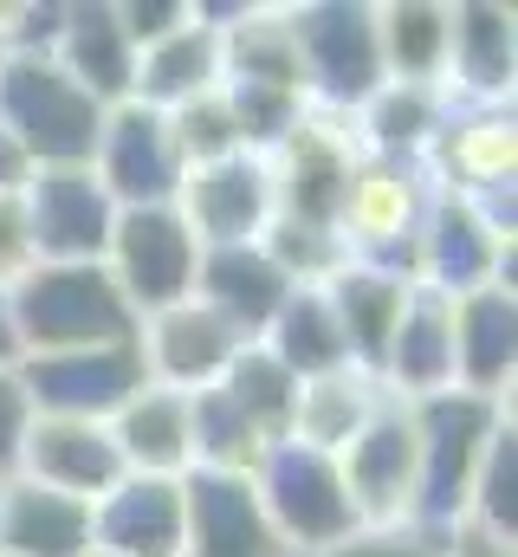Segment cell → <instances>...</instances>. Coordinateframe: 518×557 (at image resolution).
I'll return each mask as SVG.
<instances>
[{
	"label": "cell",
	"mask_w": 518,
	"mask_h": 557,
	"mask_svg": "<svg viewBox=\"0 0 518 557\" xmlns=\"http://www.w3.org/2000/svg\"><path fill=\"white\" fill-rule=\"evenodd\" d=\"M0 131L26 156V169H91L104 104L78 91L52 52H7L0 59Z\"/></svg>",
	"instance_id": "cell-1"
},
{
	"label": "cell",
	"mask_w": 518,
	"mask_h": 557,
	"mask_svg": "<svg viewBox=\"0 0 518 557\" xmlns=\"http://www.w3.org/2000/svg\"><path fill=\"white\" fill-rule=\"evenodd\" d=\"M20 357H59V350H98V344H130L136 311L111 285L104 267H33L7 292Z\"/></svg>",
	"instance_id": "cell-2"
},
{
	"label": "cell",
	"mask_w": 518,
	"mask_h": 557,
	"mask_svg": "<svg viewBox=\"0 0 518 557\" xmlns=\"http://www.w3.org/2000/svg\"><path fill=\"white\" fill-rule=\"evenodd\" d=\"M298 78L311 111L357 117L383 91V46H377V7L370 0H298L285 7Z\"/></svg>",
	"instance_id": "cell-3"
},
{
	"label": "cell",
	"mask_w": 518,
	"mask_h": 557,
	"mask_svg": "<svg viewBox=\"0 0 518 557\" xmlns=\"http://www.w3.org/2000/svg\"><path fill=\"white\" fill-rule=\"evenodd\" d=\"M247 480H254L259 512H266V525H272L285 557H324L331 545H344L363 525L357 506H350V486L337 473V454L272 441Z\"/></svg>",
	"instance_id": "cell-4"
},
{
	"label": "cell",
	"mask_w": 518,
	"mask_h": 557,
	"mask_svg": "<svg viewBox=\"0 0 518 557\" xmlns=\"http://www.w3.org/2000/svg\"><path fill=\"white\" fill-rule=\"evenodd\" d=\"M513 421V403H486L467 389H447L434 403H415V434H421V486H415V525L447 532L467 519L473 473L486 460V441Z\"/></svg>",
	"instance_id": "cell-5"
},
{
	"label": "cell",
	"mask_w": 518,
	"mask_h": 557,
	"mask_svg": "<svg viewBox=\"0 0 518 557\" xmlns=\"http://www.w3.org/2000/svg\"><path fill=\"white\" fill-rule=\"evenodd\" d=\"M415 285L441 292V298H467L480 285H513V221H499L486 201L434 188L421 234H415Z\"/></svg>",
	"instance_id": "cell-6"
},
{
	"label": "cell",
	"mask_w": 518,
	"mask_h": 557,
	"mask_svg": "<svg viewBox=\"0 0 518 557\" xmlns=\"http://www.w3.org/2000/svg\"><path fill=\"white\" fill-rule=\"evenodd\" d=\"M428 195H434V182L415 162L363 156L350 169V188H344V208H337L344 253L363 260V267H388V273L415 278V234H421Z\"/></svg>",
	"instance_id": "cell-7"
},
{
	"label": "cell",
	"mask_w": 518,
	"mask_h": 557,
	"mask_svg": "<svg viewBox=\"0 0 518 557\" xmlns=\"http://www.w3.org/2000/svg\"><path fill=\"white\" fill-rule=\"evenodd\" d=\"M104 273L143 324V318L195 298L201 240L188 234V221L175 208H124L111 227V247H104Z\"/></svg>",
	"instance_id": "cell-8"
},
{
	"label": "cell",
	"mask_w": 518,
	"mask_h": 557,
	"mask_svg": "<svg viewBox=\"0 0 518 557\" xmlns=\"http://www.w3.org/2000/svg\"><path fill=\"white\" fill-rule=\"evenodd\" d=\"M363 162V143L350 131V117L331 111H305V124L266 156L272 169V221H298V227H331L337 234V208L350 188V169Z\"/></svg>",
	"instance_id": "cell-9"
},
{
	"label": "cell",
	"mask_w": 518,
	"mask_h": 557,
	"mask_svg": "<svg viewBox=\"0 0 518 557\" xmlns=\"http://www.w3.org/2000/svg\"><path fill=\"white\" fill-rule=\"evenodd\" d=\"M33 267H104L118 201L98 188L91 169H33L20 188Z\"/></svg>",
	"instance_id": "cell-10"
},
{
	"label": "cell",
	"mask_w": 518,
	"mask_h": 557,
	"mask_svg": "<svg viewBox=\"0 0 518 557\" xmlns=\"http://www.w3.org/2000/svg\"><path fill=\"white\" fill-rule=\"evenodd\" d=\"M421 175L441 195L486 201L499 221H513V175H518L513 104H454L434 149H428V162H421Z\"/></svg>",
	"instance_id": "cell-11"
},
{
	"label": "cell",
	"mask_w": 518,
	"mask_h": 557,
	"mask_svg": "<svg viewBox=\"0 0 518 557\" xmlns=\"http://www.w3.org/2000/svg\"><path fill=\"white\" fill-rule=\"evenodd\" d=\"M337 473L350 486V506L363 525H402L415 519V486H421V434H415V403L383 396L377 416L350 434L337 454Z\"/></svg>",
	"instance_id": "cell-12"
},
{
	"label": "cell",
	"mask_w": 518,
	"mask_h": 557,
	"mask_svg": "<svg viewBox=\"0 0 518 557\" xmlns=\"http://www.w3.org/2000/svg\"><path fill=\"white\" fill-rule=\"evenodd\" d=\"M91 175L118 201V214L124 208H175L188 162H182V149L169 137V117L149 111V104H136V98H124V104L104 111Z\"/></svg>",
	"instance_id": "cell-13"
},
{
	"label": "cell",
	"mask_w": 518,
	"mask_h": 557,
	"mask_svg": "<svg viewBox=\"0 0 518 557\" xmlns=\"http://www.w3.org/2000/svg\"><path fill=\"white\" fill-rule=\"evenodd\" d=\"M20 389L33 416H72V421H111L136 389H149L143 350L98 344V350H59V357H20Z\"/></svg>",
	"instance_id": "cell-14"
},
{
	"label": "cell",
	"mask_w": 518,
	"mask_h": 557,
	"mask_svg": "<svg viewBox=\"0 0 518 557\" xmlns=\"http://www.w3.org/2000/svg\"><path fill=\"white\" fill-rule=\"evenodd\" d=\"M175 214L188 221V234L208 247H254L272 227V169L266 156H221V162H201L182 175V195H175Z\"/></svg>",
	"instance_id": "cell-15"
},
{
	"label": "cell",
	"mask_w": 518,
	"mask_h": 557,
	"mask_svg": "<svg viewBox=\"0 0 518 557\" xmlns=\"http://www.w3.org/2000/svg\"><path fill=\"white\" fill-rule=\"evenodd\" d=\"M136 350H143V370H149L156 389L201 396V389H214L234 370V357L247 350V337L227 318H214L201 298H188V305H169V311L143 318L136 324Z\"/></svg>",
	"instance_id": "cell-16"
},
{
	"label": "cell",
	"mask_w": 518,
	"mask_h": 557,
	"mask_svg": "<svg viewBox=\"0 0 518 557\" xmlns=\"http://www.w3.org/2000/svg\"><path fill=\"white\" fill-rule=\"evenodd\" d=\"M20 480L52 486L65 499L98 506L124 480V454L104 421H72V416H33L26 447H20Z\"/></svg>",
	"instance_id": "cell-17"
},
{
	"label": "cell",
	"mask_w": 518,
	"mask_h": 557,
	"mask_svg": "<svg viewBox=\"0 0 518 557\" xmlns=\"http://www.w3.org/2000/svg\"><path fill=\"white\" fill-rule=\"evenodd\" d=\"M518 13L499 0L447 7V98L454 104H513Z\"/></svg>",
	"instance_id": "cell-18"
},
{
	"label": "cell",
	"mask_w": 518,
	"mask_h": 557,
	"mask_svg": "<svg viewBox=\"0 0 518 557\" xmlns=\"http://www.w3.org/2000/svg\"><path fill=\"white\" fill-rule=\"evenodd\" d=\"M182 557H285L247 473H188L182 480Z\"/></svg>",
	"instance_id": "cell-19"
},
{
	"label": "cell",
	"mask_w": 518,
	"mask_h": 557,
	"mask_svg": "<svg viewBox=\"0 0 518 557\" xmlns=\"http://www.w3.org/2000/svg\"><path fill=\"white\" fill-rule=\"evenodd\" d=\"M377 383L395 403H434L454 389V298L421 292V285L408 292V305L383 344Z\"/></svg>",
	"instance_id": "cell-20"
},
{
	"label": "cell",
	"mask_w": 518,
	"mask_h": 557,
	"mask_svg": "<svg viewBox=\"0 0 518 557\" xmlns=\"http://www.w3.org/2000/svg\"><path fill=\"white\" fill-rule=\"evenodd\" d=\"M518 383V292L513 285H480L454 298V389L513 403Z\"/></svg>",
	"instance_id": "cell-21"
},
{
	"label": "cell",
	"mask_w": 518,
	"mask_h": 557,
	"mask_svg": "<svg viewBox=\"0 0 518 557\" xmlns=\"http://www.w3.org/2000/svg\"><path fill=\"white\" fill-rule=\"evenodd\" d=\"M91 552L98 557H182V480L124 473L91 506Z\"/></svg>",
	"instance_id": "cell-22"
},
{
	"label": "cell",
	"mask_w": 518,
	"mask_h": 557,
	"mask_svg": "<svg viewBox=\"0 0 518 557\" xmlns=\"http://www.w3.org/2000/svg\"><path fill=\"white\" fill-rule=\"evenodd\" d=\"M52 59L59 72L91 91L104 111L130 98V78H136V46H130L124 20H118V0H72L65 20H59V39H52Z\"/></svg>",
	"instance_id": "cell-23"
},
{
	"label": "cell",
	"mask_w": 518,
	"mask_h": 557,
	"mask_svg": "<svg viewBox=\"0 0 518 557\" xmlns=\"http://www.w3.org/2000/svg\"><path fill=\"white\" fill-rule=\"evenodd\" d=\"M104 428L124 454V473H143V480H188L195 473V403L188 396L149 383Z\"/></svg>",
	"instance_id": "cell-24"
},
{
	"label": "cell",
	"mask_w": 518,
	"mask_h": 557,
	"mask_svg": "<svg viewBox=\"0 0 518 557\" xmlns=\"http://www.w3.org/2000/svg\"><path fill=\"white\" fill-rule=\"evenodd\" d=\"M214 85H221V26L201 13V0H188V20L136 52L130 98L149 104V111H175V104H188Z\"/></svg>",
	"instance_id": "cell-25"
},
{
	"label": "cell",
	"mask_w": 518,
	"mask_h": 557,
	"mask_svg": "<svg viewBox=\"0 0 518 557\" xmlns=\"http://www.w3.org/2000/svg\"><path fill=\"white\" fill-rule=\"evenodd\" d=\"M298 285L279 273L272 260H266V247H208L201 253V273H195V298L214 311V318H227L247 344L266 337V324L279 318V305L292 298Z\"/></svg>",
	"instance_id": "cell-26"
},
{
	"label": "cell",
	"mask_w": 518,
	"mask_h": 557,
	"mask_svg": "<svg viewBox=\"0 0 518 557\" xmlns=\"http://www.w3.org/2000/svg\"><path fill=\"white\" fill-rule=\"evenodd\" d=\"M0 557H91V506L33 480H0Z\"/></svg>",
	"instance_id": "cell-27"
},
{
	"label": "cell",
	"mask_w": 518,
	"mask_h": 557,
	"mask_svg": "<svg viewBox=\"0 0 518 557\" xmlns=\"http://www.w3.org/2000/svg\"><path fill=\"white\" fill-rule=\"evenodd\" d=\"M318 292L331 298V311H337V324H344L350 363H357L363 376H377L383 344H388V331H395V318H402V305H408V292H415V278L388 273V267H363V260H350L344 273L331 278V285H318Z\"/></svg>",
	"instance_id": "cell-28"
},
{
	"label": "cell",
	"mask_w": 518,
	"mask_h": 557,
	"mask_svg": "<svg viewBox=\"0 0 518 557\" xmlns=\"http://www.w3.org/2000/svg\"><path fill=\"white\" fill-rule=\"evenodd\" d=\"M259 350H266L292 383H311V376H331V370H357V363H350V344H344V324H337V311H331V298H324L318 285H298V292L279 305V318L266 324Z\"/></svg>",
	"instance_id": "cell-29"
},
{
	"label": "cell",
	"mask_w": 518,
	"mask_h": 557,
	"mask_svg": "<svg viewBox=\"0 0 518 557\" xmlns=\"http://www.w3.org/2000/svg\"><path fill=\"white\" fill-rule=\"evenodd\" d=\"M447 111H454V98L447 91H428V85H383L357 117H350V131L363 143V156H383V162H428V149L441 137V124H447Z\"/></svg>",
	"instance_id": "cell-30"
},
{
	"label": "cell",
	"mask_w": 518,
	"mask_h": 557,
	"mask_svg": "<svg viewBox=\"0 0 518 557\" xmlns=\"http://www.w3.org/2000/svg\"><path fill=\"white\" fill-rule=\"evenodd\" d=\"M377 46H383V85L447 91V0H383Z\"/></svg>",
	"instance_id": "cell-31"
},
{
	"label": "cell",
	"mask_w": 518,
	"mask_h": 557,
	"mask_svg": "<svg viewBox=\"0 0 518 557\" xmlns=\"http://www.w3.org/2000/svg\"><path fill=\"white\" fill-rule=\"evenodd\" d=\"M377 403H383V383L363 376V370L311 376V383H298V396H292V434H285V441L318 447V454H344L350 434L377 416Z\"/></svg>",
	"instance_id": "cell-32"
},
{
	"label": "cell",
	"mask_w": 518,
	"mask_h": 557,
	"mask_svg": "<svg viewBox=\"0 0 518 557\" xmlns=\"http://www.w3.org/2000/svg\"><path fill=\"white\" fill-rule=\"evenodd\" d=\"M214 389H221L240 416L254 421L266 441H285V434H292V396H298V383H292V376L259 350V344H247V350L234 357V370H227Z\"/></svg>",
	"instance_id": "cell-33"
},
{
	"label": "cell",
	"mask_w": 518,
	"mask_h": 557,
	"mask_svg": "<svg viewBox=\"0 0 518 557\" xmlns=\"http://www.w3.org/2000/svg\"><path fill=\"white\" fill-rule=\"evenodd\" d=\"M467 519L486 525L493 539L518 545V421H506V428L486 441V460H480V473H473Z\"/></svg>",
	"instance_id": "cell-34"
},
{
	"label": "cell",
	"mask_w": 518,
	"mask_h": 557,
	"mask_svg": "<svg viewBox=\"0 0 518 557\" xmlns=\"http://www.w3.org/2000/svg\"><path fill=\"white\" fill-rule=\"evenodd\" d=\"M162 117H169V137H175L188 169L221 162V156H247L240 149V124H234V104H227L221 85L201 91V98H188V104H175V111H162Z\"/></svg>",
	"instance_id": "cell-35"
},
{
	"label": "cell",
	"mask_w": 518,
	"mask_h": 557,
	"mask_svg": "<svg viewBox=\"0 0 518 557\" xmlns=\"http://www.w3.org/2000/svg\"><path fill=\"white\" fill-rule=\"evenodd\" d=\"M259 247H266V260H272L279 273L292 278V285H331V278L350 267V253H344V240H337L331 227H298V221H272Z\"/></svg>",
	"instance_id": "cell-36"
},
{
	"label": "cell",
	"mask_w": 518,
	"mask_h": 557,
	"mask_svg": "<svg viewBox=\"0 0 518 557\" xmlns=\"http://www.w3.org/2000/svg\"><path fill=\"white\" fill-rule=\"evenodd\" d=\"M324 557H441V532L402 519V525H357L344 545H331Z\"/></svg>",
	"instance_id": "cell-37"
},
{
	"label": "cell",
	"mask_w": 518,
	"mask_h": 557,
	"mask_svg": "<svg viewBox=\"0 0 518 557\" xmlns=\"http://www.w3.org/2000/svg\"><path fill=\"white\" fill-rule=\"evenodd\" d=\"M26 428H33V403H26V389H20V370H0V480L20 473Z\"/></svg>",
	"instance_id": "cell-38"
},
{
	"label": "cell",
	"mask_w": 518,
	"mask_h": 557,
	"mask_svg": "<svg viewBox=\"0 0 518 557\" xmlns=\"http://www.w3.org/2000/svg\"><path fill=\"white\" fill-rule=\"evenodd\" d=\"M118 20H124L130 46L143 52V46H156L162 33H175L188 20V0H118Z\"/></svg>",
	"instance_id": "cell-39"
},
{
	"label": "cell",
	"mask_w": 518,
	"mask_h": 557,
	"mask_svg": "<svg viewBox=\"0 0 518 557\" xmlns=\"http://www.w3.org/2000/svg\"><path fill=\"white\" fill-rule=\"evenodd\" d=\"M26 273H33L26 214H20V195H0V292H13Z\"/></svg>",
	"instance_id": "cell-40"
},
{
	"label": "cell",
	"mask_w": 518,
	"mask_h": 557,
	"mask_svg": "<svg viewBox=\"0 0 518 557\" xmlns=\"http://www.w3.org/2000/svg\"><path fill=\"white\" fill-rule=\"evenodd\" d=\"M441 557H518V545L493 539V532H486V525H473V519H460V525H447V532H441Z\"/></svg>",
	"instance_id": "cell-41"
},
{
	"label": "cell",
	"mask_w": 518,
	"mask_h": 557,
	"mask_svg": "<svg viewBox=\"0 0 518 557\" xmlns=\"http://www.w3.org/2000/svg\"><path fill=\"white\" fill-rule=\"evenodd\" d=\"M26 175H33V169H26V156L13 149L7 131H0V195H20V188H26Z\"/></svg>",
	"instance_id": "cell-42"
},
{
	"label": "cell",
	"mask_w": 518,
	"mask_h": 557,
	"mask_svg": "<svg viewBox=\"0 0 518 557\" xmlns=\"http://www.w3.org/2000/svg\"><path fill=\"white\" fill-rule=\"evenodd\" d=\"M0 370H20V331H13V305L0 292Z\"/></svg>",
	"instance_id": "cell-43"
},
{
	"label": "cell",
	"mask_w": 518,
	"mask_h": 557,
	"mask_svg": "<svg viewBox=\"0 0 518 557\" xmlns=\"http://www.w3.org/2000/svg\"><path fill=\"white\" fill-rule=\"evenodd\" d=\"M0 59H7V46H0Z\"/></svg>",
	"instance_id": "cell-44"
},
{
	"label": "cell",
	"mask_w": 518,
	"mask_h": 557,
	"mask_svg": "<svg viewBox=\"0 0 518 557\" xmlns=\"http://www.w3.org/2000/svg\"><path fill=\"white\" fill-rule=\"evenodd\" d=\"M91 557H98V552H91Z\"/></svg>",
	"instance_id": "cell-45"
}]
</instances>
